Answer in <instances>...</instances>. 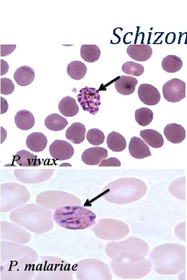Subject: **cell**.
I'll return each mask as SVG.
<instances>
[{
	"label": "cell",
	"instance_id": "cell-1",
	"mask_svg": "<svg viewBox=\"0 0 187 280\" xmlns=\"http://www.w3.org/2000/svg\"><path fill=\"white\" fill-rule=\"evenodd\" d=\"M53 218L62 227L80 230L93 226L95 224L96 216L92 211L83 207L68 206L57 209Z\"/></svg>",
	"mask_w": 187,
	"mask_h": 280
},
{
	"label": "cell",
	"instance_id": "cell-2",
	"mask_svg": "<svg viewBox=\"0 0 187 280\" xmlns=\"http://www.w3.org/2000/svg\"><path fill=\"white\" fill-rule=\"evenodd\" d=\"M78 102L84 111L96 115L101 105V96L96 88L88 86L82 88L77 96Z\"/></svg>",
	"mask_w": 187,
	"mask_h": 280
},
{
	"label": "cell",
	"instance_id": "cell-3",
	"mask_svg": "<svg viewBox=\"0 0 187 280\" xmlns=\"http://www.w3.org/2000/svg\"><path fill=\"white\" fill-rule=\"evenodd\" d=\"M162 91L168 102L178 103L186 97V83L179 78H173L163 85Z\"/></svg>",
	"mask_w": 187,
	"mask_h": 280
},
{
	"label": "cell",
	"instance_id": "cell-4",
	"mask_svg": "<svg viewBox=\"0 0 187 280\" xmlns=\"http://www.w3.org/2000/svg\"><path fill=\"white\" fill-rule=\"evenodd\" d=\"M49 151L52 158L57 161L70 159L74 154V149L69 142L57 140L50 145Z\"/></svg>",
	"mask_w": 187,
	"mask_h": 280
},
{
	"label": "cell",
	"instance_id": "cell-5",
	"mask_svg": "<svg viewBox=\"0 0 187 280\" xmlns=\"http://www.w3.org/2000/svg\"><path fill=\"white\" fill-rule=\"evenodd\" d=\"M138 95L141 102L147 106H155L161 99L158 89L148 84H142L139 86Z\"/></svg>",
	"mask_w": 187,
	"mask_h": 280
},
{
	"label": "cell",
	"instance_id": "cell-6",
	"mask_svg": "<svg viewBox=\"0 0 187 280\" xmlns=\"http://www.w3.org/2000/svg\"><path fill=\"white\" fill-rule=\"evenodd\" d=\"M126 51L131 59L140 62L149 59L153 53L152 48L148 44L129 45Z\"/></svg>",
	"mask_w": 187,
	"mask_h": 280
},
{
	"label": "cell",
	"instance_id": "cell-7",
	"mask_svg": "<svg viewBox=\"0 0 187 280\" xmlns=\"http://www.w3.org/2000/svg\"><path fill=\"white\" fill-rule=\"evenodd\" d=\"M108 157V151L102 147L87 149L82 155V160L87 165L95 166L100 164Z\"/></svg>",
	"mask_w": 187,
	"mask_h": 280
},
{
	"label": "cell",
	"instance_id": "cell-8",
	"mask_svg": "<svg viewBox=\"0 0 187 280\" xmlns=\"http://www.w3.org/2000/svg\"><path fill=\"white\" fill-rule=\"evenodd\" d=\"M130 155L136 159H143L151 156L147 144L140 138L134 137L130 139L129 147Z\"/></svg>",
	"mask_w": 187,
	"mask_h": 280
},
{
	"label": "cell",
	"instance_id": "cell-9",
	"mask_svg": "<svg viewBox=\"0 0 187 280\" xmlns=\"http://www.w3.org/2000/svg\"><path fill=\"white\" fill-rule=\"evenodd\" d=\"M138 84L136 78L129 76H121L116 81L115 86L117 91L121 95H130L135 91Z\"/></svg>",
	"mask_w": 187,
	"mask_h": 280
},
{
	"label": "cell",
	"instance_id": "cell-10",
	"mask_svg": "<svg viewBox=\"0 0 187 280\" xmlns=\"http://www.w3.org/2000/svg\"><path fill=\"white\" fill-rule=\"evenodd\" d=\"M164 133L168 140L173 144H179L186 138L185 128L175 123L167 125L164 128Z\"/></svg>",
	"mask_w": 187,
	"mask_h": 280
},
{
	"label": "cell",
	"instance_id": "cell-11",
	"mask_svg": "<svg viewBox=\"0 0 187 280\" xmlns=\"http://www.w3.org/2000/svg\"><path fill=\"white\" fill-rule=\"evenodd\" d=\"M48 139L41 132H34L28 136L26 140L27 147L32 152L38 153L46 148Z\"/></svg>",
	"mask_w": 187,
	"mask_h": 280
},
{
	"label": "cell",
	"instance_id": "cell-12",
	"mask_svg": "<svg viewBox=\"0 0 187 280\" xmlns=\"http://www.w3.org/2000/svg\"><path fill=\"white\" fill-rule=\"evenodd\" d=\"M16 83L20 86H26L31 84L35 78V72L26 65L19 67L14 75Z\"/></svg>",
	"mask_w": 187,
	"mask_h": 280
},
{
	"label": "cell",
	"instance_id": "cell-13",
	"mask_svg": "<svg viewBox=\"0 0 187 280\" xmlns=\"http://www.w3.org/2000/svg\"><path fill=\"white\" fill-rule=\"evenodd\" d=\"M86 128L81 122H74L66 131L65 137L75 144H79L85 140Z\"/></svg>",
	"mask_w": 187,
	"mask_h": 280
},
{
	"label": "cell",
	"instance_id": "cell-14",
	"mask_svg": "<svg viewBox=\"0 0 187 280\" xmlns=\"http://www.w3.org/2000/svg\"><path fill=\"white\" fill-rule=\"evenodd\" d=\"M17 127L22 130H28L34 126L35 119L31 112L26 110L18 111L15 117Z\"/></svg>",
	"mask_w": 187,
	"mask_h": 280
},
{
	"label": "cell",
	"instance_id": "cell-15",
	"mask_svg": "<svg viewBox=\"0 0 187 280\" xmlns=\"http://www.w3.org/2000/svg\"><path fill=\"white\" fill-rule=\"evenodd\" d=\"M140 136L150 147L159 149L164 144V139L162 134L156 130L146 129L140 131Z\"/></svg>",
	"mask_w": 187,
	"mask_h": 280
},
{
	"label": "cell",
	"instance_id": "cell-16",
	"mask_svg": "<svg viewBox=\"0 0 187 280\" xmlns=\"http://www.w3.org/2000/svg\"><path fill=\"white\" fill-rule=\"evenodd\" d=\"M59 109L61 114L65 117H73L78 113L79 107L75 99L65 97L61 101Z\"/></svg>",
	"mask_w": 187,
	"mask_h": 280
},
{
	"label": "cell",
	"instance_id": "cell-17",
	"mask_svg": "<svg viewBox=\"0 0 187 280\" xmlns=\"http://www.w3.org/2000/svg\"><path fill=\"white\" fill-rule=\"evenodd\" d=\"M14 161L21 167H38L41 165L36 155L25 150L18 152L14 156Z\"/></svg>",
	"mask_w": 187,
	"mask_h": 280
},
{
	"label": "cell",
	"instance_id": "cell-18",
	"mask_svg": "<svg viewBox=\"0 0 187 280\" xmlns=\"http://www.w3.org/2000/svg\"><path fill=\"white\" fill-rule=\"evenodd\" d=\"M108 148L115 152H122L126 147V141L120 133L113 131L108 134L107 138Z\"/></svg>",
	"mask_w": 187,
	"mask_h": 280
},
{
	"label": "cell",
	"instance_id": "cell-19",
	"mask_svg": "<svg viewBox=\"0 0 187 280\" xmlns=\"http://www.w3.org/2000/svg\"><path fill=\"white\" fill-rule=\"evenodd\" d=\"M80 52L82 58L89 63L97 61L101 55L100 48L96 45H83Z\"/></svg>",
	"mask_w": 187,
	"mask_h": 280
},
{
	"label": "cell",
	"instance_id": "cell-20",
	"mask_svg": "<svg viewBox=\"0 0 187 280\" xmlns=\"http://www.w3.org/2000/svg\"><path fill=\"white\" fill-rule=\"evenodd\" d=\"M45 126L50 130L61 131L68 124L67 119L58 114H52L45 119Z\"/></svg>",
	"mask_w": 187,
	"mask_h": 280
},
{
	"label": "cell",
	"instance_id": "cell-21",
	"mask_svg": "<svg viewBox=\"0 0 187 280\" xmlns=\"http://www.w3.org/2000/svg\"><path fill=\"white\" fill-rule=\"evenodd\" d=\"M183 65L181 58L176 55H168L162 62L163 69L168 73H176L180 71Z\"/></svg>",
	"mask_w": 187,
	"mask_h": 280
},
{
	"label": "cell",
	"instance_id": "cell-22",
	"mask_svg": "<svg viewBox=\"0 0 187 280\" xmlns=\"http://www.w3.org/2000/svg\"><path fill=\"white\" fill-rule=\"evenodd\" d=\"M67 72L72 79L78 81L85 76L87 68L84 63L80 61H73L68 65Z\"/></svg>",
	"mask_w": 187,
	"mask_h": 280
},
{
	"label": "cell",
	"instance_id": "cell-23",
	"mask_svg": "<svg viewBox=\"0 0 187 280\" xmlns=\"http://www.w3.org/2000/svg\"><path fill=\"white\" fill-rule=\"evenodd\" d=\"M153 118L152 111L147 108H141L135 111V120L142 127L148 126Z\"/></svg>",
	"mask_w": 187,
	"mask_h": 280
},
{
	"label": "cell",
	"instance_id": "cell-24",
	"mask_svg": "<svg viewBox=\"0 0 187 280\" xmlns=\"http://www.w3.org/2000/svg\"><path fill=\"white\" fill-rule=\"evenodd\" d=\"M123 71L129 75L140 76L144 73L145 69L142 65L133 62L127 61L122 67Z\"/></svg>",
	"mask_w": 187,
	"mask_h": 280
},
{
	"label": "cell",
	"instance_id": "cell-25",
	"mask_svg": "<svg viewBox=\"0 0 187 280\" xmlns=\"http://www.w3.org/2000/svg\"><path fill=\"white\" fill-rule=\"evenodd\" d=\"M86 138L91 144L98 146L104 143L105 137L104 133L101 130L94 128L87 132Z\"/></svg>",
	"mask_w": 187,
	"mask_h": 280
},
{
	"label": "cell",
	"instance_id": "cell-26",
	"mask_svg": "<svg viewBox=\"0 0 187 280\" xmlns=\"http://www.w3.org/2000/svg\"><path fill=\"white\" fill-rule=\"evenodd\" d=\"M15 85L12 80L8 78H1V94L8 95L14 91Z\"/></svg>",
	"mask_w": 187,
	"mask_h": 280
},
{
	"label": "cell",
	"instance_id": "cell-27",
	"mask_svg": "<svg viewBox=\"0 0 187 280\" xmlns=\"http://www.w3.org/2000/svg\"><path fill=\"white\" fill-rule=\"evenodd\" d=\"M122 163L116 158H111L102 161L99 167H121Z\"/></svg>",
	"mask_w": 187,
	"mask_h": 280
},
{
	"label": "cell",
	"instance_id": "cell-28",
	"mask_svg": "<svg viewBox=\"0 0 187 280\" xmlns=\"http://www.w3.org/2000/svg\"><path fill=\"white\" fill-rule=\"evenodd\" d=\"M16 45H1V56L4 57L12 54L16 49Z\"/></svg>",
	"mask_w": 187,
	"mask_h": 280
},
{
	"label": "cell",
	"instance_id": "cell-29",
	"mask_svg": "<svg viewBox=\"0 0 187 280\" xmlns=\"http://www.w3.org/2000/svg\"><path fill=\"white\" fill-rule=\"evenodd\" d=\"M178 226L179 227V228L178 226L177 227L181 231L178 232L179 233L177 234V236L182 240L185 241V222H184L183 223L179 224Z\"/></svg>",
	"mask_w": 187,
	"mask_h": 280
},
{
	"label": "cell",
	"instance_id": "cell-30",
	"mask_svg": "<svg viewBox=\"0 0 187 280\" xmlns=\"http://www.w3.org/2000/svg\"><path fill=\"white\" fill-rule=\"evenodd\" d=\"M8 109V105L7 101L1 97V114L5 113Z\"/></svg>",
	"mask_w": 187,
	"mask_h": 280
},
{
	"label": "cell",
	"instance_id": "cell-31",
	"mask_svg": "<svg viewBox=\"0 0 187 280\" xmlns=\"http://www.w3.org/2000/svg\"><path fill=\"white\" fill-rule=\"evenodd\" d=\"M9 69L8 63L4 60H1V75H5Z\"/></svg>",
	"mask_w": 187,
	"mask_h": 280
}]
</instances>
